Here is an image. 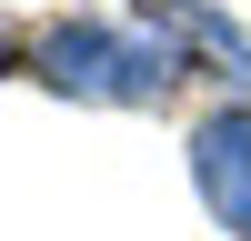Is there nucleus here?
Wrapping results in <instances>:
<instances>
[{"label": "nucleus", "mask_w": 251, "mask_h": 241, "mask_svg": "<svg viewBox=\"0 0 251 241\" xmlns=\"http://www.w3.org/2000/svg\"><path fill=\"white\" fill-rule=\"evenodd\" d=\"M10 60H20V40H10V20H0V71H10Z\"/></svg>", "instance_id": "nucleus-4"}, {"label": "nucleus", "mask_w": 251, "mask_h": 241, "mask_svg": "<svg viewBox=\"0 0 251 241\" xmlns=\"http://www.w3.org/2000/svg\"><path fill=\"white\" fill-rule=\"evenodd\" d=\"M30 71L50 80L60 100H91V111H161L181 80V50L151 30V20H50V30L30 40Z\"/></svg>", "instance_id": "nucleus-1"}, {"label": "nucleus", "mask_w": 251, "mask_h": 241, "mask_svg": "<svg viewBox=\"0 0 251 241\" xmlns=\"http://www.w3.org/2000/svg\"><path fill=\"white\" fill-rule=\"evenodd\" d=\"M131 20H151L161 40L181 50V71H221V80H251V30L231 10H211V0H131Z\"/></svg>", "instance_id": "nucleus-3"}, {"label": "nucleus", "mask_w": 251, "mask_h": 241, "mask_svg": "<svg viewBox=\"0 0 251 241\" xmlns=\"http://www.w3.org/2000/svg\"><path fill=\"white\" fill-rule=\"evenodd\" d=\"M191 191L231 241H251V100H221L191 120Z\"/></svg>", "instance_id": "nucleus-2"}]
</instances>
